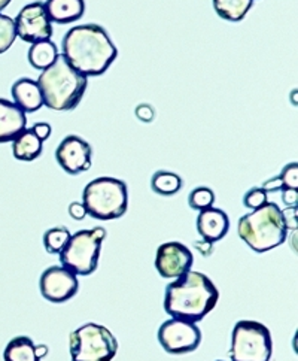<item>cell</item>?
<instances>
[{
    "label": "cell",
    "mask_w": 298,
    "mask_h": 361,
    "mask_svg": "<svg viewBox=\"0 0 298 361\" xmlns=\"http://www.w3.org/2000/svg\"><path fill=\"white\" fill-rule=\"evenodd\" d=\"M261 188L266 190L267 192L282 191L287 188L297 190L298 188V164H297V161L285 166L280 175L266 180Z\"/></svg>",
    "instance_id": "obj_23"
},
{
    "label": "cell",
    "mask_w": 298,
    "mask_h": 361,
    "mask_svg": "<svg viewBox=\"0 0 298 361\" xmlns=\"http://www.w3.org/2000/svg\"><path fill=\"white\" fill-rule=\"evenodd\" d=\"M267 202H268V192L261 187H254L243 196L244 208H248L251 211L261 208V206H264Z\"/></svg>",
    "instance_id": "obj_27"
},
{
    "label": "cell",
    "mask_w": 298,
    "mask_h": 361,
    "mask_svg": "<svg viewBox=\"0 0 298 361\" xmlns=\"http://www.w3.org/2000/svg\"><path fill=\"white\" fill-rule=\"evenodd\" d=\"M106 235L103 227L76 231L58 254L61 266L69 269L76 276L94 274L99 267L101 243L105 242Z\"/></svg>",
    "instance_id": "obj_6"
},
{
    "label": "cell",
    "mask_w": 298,
    "mask_h": 361,
    "mask_svg": "<svg viewBox=\"0 0 298 361\" xmlns=\"http://www.w3.org/2000/svg\"><path fill=\"white\" fill-rule=\"evenodd\" d=\"M294 99V106H297V90H294L292 94H291V100Z\"/></svg>",
    "instance_id": "obj_36"
},
{
    "label": "cell",
    "mask_w": 298,
    "mask_h": 361,
    "mask_svg": "<svg viewBox=\"0 0 298 361\" xmlns=\"http://www.w3.org/2000/svg\"><path fill=\"white\" fill-rule=\"evenodd\" d=\"M37 85L41 88L44 105L53 111H72L80 105L88 87V78L73 69L63 54L39 75Z\"/></svg>",
    "instance_id": "obj_3"
},
{
    "label": "cell",
    "mask_w": 298,
    "mask_h": 361,
    "mask_svg": "<svg viewBox=\"0 0 298 361\" xmlns=\"http://www.w3.org/2000/svg\"><path fill=\"white\" fill-rule=\"evenodd\" d=\"M237 233L240 239L251 250L258 254L275 250L287 239V226H285L282 209L273 202L240 216L237 223Z\"/></svg>",
    "instance_id": "obj_4"
},
{
    "label": "cell",
    "mask_w": 298,
    "mask_h": 361,
    "mask_svg": "<svg viewBox=\"0 0 298 361\" xmlns=\"http://www.w3.org/2000/svg\"><path fill=\"white\" fill-rule=\"evenodd\" d=\"M194 247H196L204 257H207V255H211L212 254V247H213V243H211V242H206V240H200V242H196L194 243Z\"/></svg>",
    "instance_id": "obj_33"
},
{
    "label": "cell",
    "mask_w": 298,
    "mask_h": 361,
    "mask_svg": "<svg viewBox=\"0 0 298 361\" xmlns=\"http://www.w3.org/2000/svg\"><path fill=\"white\" fill-rule=\"evenodd\" d=\"M273 341L270 330L254 319L237 321L231 331V361H270Z\"/></svg>",
    "instance_id": "obj_8"
},
{
    "label": "cell",
    "mask_w": 298,
    "mask_h": 361,
    "mask_svg": "<svg viewBox=\"0 0 298 361\" xmlns=\"http://www.w3.org/2000/svg\"><path fill=\"white\" fill-rule=\"evenodd\" d=\"M35 342L29 336H17L5 346V361H42L36 354Z\"/></svg>",
    "instance_id": "obj_19"
},
{
    "label": "cell",
    "mask_w": 298,
    "mask_h": 361,
    "mask_svg": "<svg viewBox=\"0 0 298 361\" xmlns=\"http://www.w3.org/2000/svg\"><path fill=\"white\" fill-rule=\"evenodd\" d=\"M58 57V48L54 42L42 41L32 44L29 49V63L36 71H45Z\"/></svg>",
    "instance_id": "obj_21"
},
{
    "label": "cell",
    "mask_w": 298,
    "mask_h": 361,
    "mask_svg": "<svg viewBox=\"0 0 298 361\" xmlns=\"http://www.w3.org/2000/svg\"><path fill=\"white\" fill-rule=\"evenodd\" d=\"M39 290L51 303H66L80 291V279L66 267L49 266L39 278Z\"/></svg>",
    "instance_id": "obj_11"
},
{
    "label": "cell",
    "mask_w": 298,
    "mask_h": 361,
    "mask_svg": "<svg viewBox=\"0 0 298 361\" xmlns=\"http://www.w3.org/2000/svg\"><path fill=\"white\" fill-rule=\"evenodd\" d=\"M136 117L144 123H151L155 117L154 108L151 105H147V103H142V105L136 108Z\"/></svg>",
    "instance_id": "obj_30"
},
{
    "label": "cell",
    "mask_w": 298,
    "mask_h": 361,
    "mask_svg": "<svg viewBox=\"0 0 298 361\" xmlns=\"http://www.w3.org/2000/svg\"><path fill=\"white\" fill-rule=\"evenodd\" d=\"M35 348H36V354H37V357L41 358V360H44V358L48 355V353H49V348H48L46 345H44V343H41V345H36Z\"/></svg>",
    "instance_id": "obj_34"
},
{
    "label": "cell",
    "mask_w": 298,
    "mask_h": 361,
    "mask_svg": "<svg viewBox=\"0 0 298 361\" xmlns=\"http://www.w3.org/2000/svg\"><path fill=\"white\" fill-rule=\"evenodd\" d=\"M118 348L113 333L96 322H87L69 336L72 361H112L118 354Z\"/></svg>",
    "instance_id": "obj_7"
},
{
    "label": "cell",
    "mask_w": 298,
    "mask_h": 361,
    "mask_svg": "<svg viewBox=\"0 0 298 361\" xmlns=\"http://www.w3.org/2000/svg\"><path fill=\"white\" fill-rule=\"evenodd\" d=\"M196 226L203 240L215 243L227 236L230 230V218L223 209L212 206V208L200 211Z\"/></svg>",
    "instance_id": "obj_14"
},
{
    "label": "cell",
    "mask_w": 298,
    "mask_h": 361,
    "mask_svg": "<svg viewBox=\"0 0 298 361\" xmlns=\"http://www.w3.org/2000/svg\"><path fill=\"white\" fill-rule=\"evenodd\" d=\"M63 56L70 66L88 76H100L118 57V49L99 24H81L63 37Z\"/></svg>",
    "instance_id": "obj_1"
},
{
    "label": "cell",
    "mask_w": 298,
    "mask_h": 361,
    "mask_svg": "<svg viewBox=\"0 0 298 361\" xmlns=\"http://www.w3.org/2000/svg\"><path fill=\"white\" fill-rule=\"evenodd\" d=\"M182 178L178 173L168 172V171H159L155 172L151 178V188L154 192H157L160 196L170 197L178 195L182 188Z\"/></svg>",
    "instance_id": "obj_22"
},
{
    "label": "cell",
    "mask_w": 298,
    "mask_h": 361,
    "mask_svg": "<svg viewBox=\"0 0 298 361\" xmlns=\"http://www.w3.org/2000/svg\"><path fill=\"white\" fill-rule=\"evenodd\" d=\"M12 99L14 103L24 112H36L44 106L42 92L37 82L30 78H21L12 85Z\"/></svg>",
    "instance_id": "obj_16"
},
{
    "label": "cell",
    "mask_w": 298,
    "mask_h": 361,
    "mask_svg": "<svg viewBox=\"0 0 298 361\" xmlns=\"http://www.w3.org/2000/svg\"><path fill=\"white\" fill-rule=\"evenodd\" d=\"M69 215L75 221H82L87 216V209L81 202H72L69 204Z\"/></svg>",
    "instance_id": "obj_29"
},
{
    "label": "cell",
    "mask_w": 298,
    "mask_h": 361,
    "mask_svg": "<svg viewBox=\"0 0 298 361\" xmlns=\"http://www.w3.org/2000/svg\"><path fill=\"white\" fill-rule=\"evenodd\" d=\"M32 130L39 139L44 142L51 136V133H53V127H51V124H48V123H36L32 127Z\"/></svg>",
    "instance_id": "obj_31"
},
{
    "label": "cell",
    "mask_w": 298,
    "mask_h": 361,
    "mask_svg": "<svg viewBox=\"0 0 298 361\" xmlns=\"http://www.w3.org/2000/svg\"><path fill=\"white\" fill-rule=\"evenodd\" d=\"M17 39L15 32V23L11 17L0 14V54L6 53V51L14 45Z\"/></svg>",
    "instance_id": "obj_26"
},
{
    "label": "cell",
    "mask_w": 298,
    "mask_h": 361,
    "mask_svg": "<svg viewBox=\"0 0 298 361\" xmlns=\"http://www.w3.org/2000/svg\"><path fill=\"white\" fill-rule=\"evenodd\" d=\"M15 23V32L21 41L36 44L51 41L53 37V23H51L45 5L42 2H33L25 5L20 12Z\"/></svg>",
    "instance_id": "obj_10"
},
{
    "label": "cell",
    "mask_w": 298,
    "mask_h": 361,
    "mask_svg": "<svg viewBox=\"0 0 298 361\" xmlns=\"http://www.w3.org/2000/svg\"><path fill=\"white\" fill-rule=\"evenodd\" d=\"M51 23L70 24L84 17V0H46L44 4Z\"/></svg>",
    "instance_id": "obj_17"
},
{
    "label": "cell",
    "mask_w": 298,
    "mask_h": 361,
    "mask_svg": "<svg viewBox=\"0 0 298 361\" xmlns=\"http://www.w3.org/2000/svg\"><path fill=\"white\" fill-rule=\"evenodd\" d=\"M297 206L295 208H287L282 211V216H283V221L285 226H287V230H292L297 231L298 227V221H297Z\"/></svg>",
    "instance_id": "obj_28"
},
{
    "label": "cell",
    "mask_w": 298,
    "mask_h": 361,
    "mask_svg": "<svg viewBox=\"0 0 298 361\" xmlns=\"http://www.w3.org/2000/svg\"><path fill=\"white\" fill-rule=\"evenodd\" d=\"M282 202L287 208H295L298 204V191L294 188L282 190Z\"/></svg>",
    "instance_id": "obj_32"
},
{
    "label": "cell",
    "mask_w": 298,
    "mask_h": 361,
    "mask_svg": "<svg viewBox=\"0 0 298 361\" xmlns=\"http://www.w3.org/2000/svg\"><path fill=\"white\" fill-rule=\"evenodd\" d=\"M212 2L218 17L230 23L244 20L254 5V0H212Z\"/></svg>",
    "instance_id": "obj_20"
},
{
    "label": "cell",
    "mask_w": 298,
    "mask_h": 361,
    "mask_svg": "<svg viewBox=\"0 0 298 361\" xmlns=\"http://www.w3.org/2000/svg\"><path fill=\"white\" fill-rule=\"evenodd\" d=\"M219 295L218 287L209 276L190 270L166 287L164 311L172 318L199 322L216 307Z\"/></svg>",
    "instance_id": "obj_2"
},
{
    "label": "cell",
    "mask_w": 298,
    "mask_h": 361,
    "mask_svg": "<svg viewBox=\"0 0 298 361\" xmlns=\"http://www.w3.org/2000/svg\"><path fill=\"white\" fill-rule=\"evenodd\" d=\"M42 151L44 142L33 133L32 128H25L15 140H12V154L20 161H35L42 156Z\"/></svg>",
    "instance_id": "obj_18"
},
{
    "label": "cell",
    "mask_w": 298,
    "mask_h": 361,
    "mask_svg": "<svg viewBox=\"0 0 298 361\" xmlns=\"http://www.w3.org/2000/svg\"><path fill=\"white\" fill-rule=\"evenodd\" d=\"M87 215L94 220L112 221L121 218L128 209V190L121 179L100 176L88 183L82 192Z\"/></svg>",
    "instance_id": "obj_5"
},
{
    "label": "cell",
    "mask_w": 298,
    "mask_h": 361,
    "mask_svg": "<svg viewBox=\"0 0 298 361\" xmlns=\"http://www.w3.org/2000/svg\"><path fill=\"white\" fill-rule=\"evenodd\" d=\"M157 338L167 354L184 355L197 351L201 343V330L197 322L170 318L160 326Z\"/></svg>",
    "instance_id": "obj_9"
},
{
    "label": "cell",
    "mask_w": 298,
    "mask_h": 361,
    "mask_svg": "<svg viewBox=\"0 0 298 361\" xmlns=\"http://www.w3.org/2000/svg\"><path fill=\"white\" fill-rule=\"evenodd\" d=\"M56 160L66 173L81 175L93 164V148L82 137L69 135L60 142Z\"/></svg>",
    "instance_id": "obj_13"
},
{
    "label": "cell",
    "mask_w": 298,
    "mask_h": 361,
    "mask_svg": "<svg viewBox=\"0 0 298 361\" xmlns=\"http://www.w3.org/2000/svg\"><path fill=\"white\" fill-rule=\"evenodd\" d=\"M27 127L25 112L14 102L0 99V144L15 140Z\"/></svg>",
    "instance_id": "obj_15"
},
{
    "label": "cell",
    "mask_w": 298,
    "mask_h": 361,
    "mask_svg": "<svg viewBox=\"0 0 298 361\" xmlns=\"http://www.w3.org/2000/svg\"><path fill=\"white\" fill-rule=\"evenodd\" d=\"M215 203V192L209 187H197L194 188L188 196V204L194 211H203L212 208Z\"/></svg>",
    "instance_id": "obj_25"
},
{
    "label": "cell",
    "mask_w": 298,
    "mask_h": 361,
    "mask_svg": "<svg viewBox=\"0 0 298 361\" xmlns=\"http://www.w3.org/2000/svg\"><path fill=\"white\" fill-rule=\"evenodd\" d=\"M70 231L68 227L64 226H57L53 228H48L45 233H44V247L45 251L48 254H54L58 255L61 252V250L66 247V243L70 239Z\"/></svg>",
    "instance_id": "obj_24"
},
{
    "label": "cell",
    "mask_w": 298,
    "mask_h": 361,
    "mask_svg": "<svg viewBox=\"0 0 298 361\" xmlns=\"http://www.w3.org/2000/svg\"><path fill=\"white\" fill-rule=\"evenodd\" d=\"M216 361H224V360H216Z\"/></svg>",
    "instance_id": "obj_37"
},
{
    "label": "cell",
    "mask_w": 298,
    "mask_h": 361,
    "mask_svg": "<svg viewBox=\"0 0 298 361\" xmlns=\"http://www.w3.org/2000/svg\"><path fill=\"white\" fill-rule=\"evenodd\" d=\"M194 264V255L180 242L161 243L155 254V269L163 279H179L187 275Z\"/></svg>",
    "instance_id": "obj_12"
},
{
    "label": "cell",
    "mask_w": 298,
    "mask_h": 361,
    "mask_svg": "<svg viewBox=\"0 0 298 361\" xmlns=\"http://www.w3.org/2000/svg\"><path fill=\"white\" fill-rule=\"evenodd\" d=\"M11 2H12V0H0V11H4Z\"/></svg>",
    "instance_id": "obj_35"
}]
</instances>
